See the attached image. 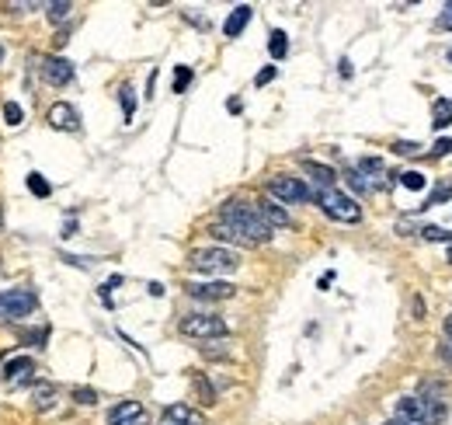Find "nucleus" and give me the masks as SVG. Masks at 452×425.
<instances>
[{"instance_id":"f257e3e1","label":"nucleus","mask_w":452,"mask_h":425,"mask_svg":"<svg viewBox=\"0 0 452 425\" xmlns=\"http://www.w3.org/2000/svg\"><path fill=\"white\" fill-rule=\"evenodd\" d=\"M212 237L233 241V244H244V248H254V244L271 241V227L261 220V212L254 210L251 203L230 199V203L219 206V220L212 223Z\"/></svg>"},{"instance_id":"f03ea898","label":"nucleus","mask_w":452,"mask_h":425,"mask_svg":"<svg viewBox=\"0 0 452 425\" xmlns=\"http://www.w3.org/2000/svg\"><path fill=\"white\" fill-rule=\"evenodd\" d=\"M188 265L202 276H226V272H237L240 258L230 248H195L188 255Z\"/></svg>"},{"instance_id":"7ed1b4c3","label":"nucleus","mask_w":452,"mask_h":425,"mask_svg":"<svg viewBox=\"0 0 452 425\" xmlns=\"http://www.w3.org/2000/svg\"><path fill=\"white\" fill-rule=\"evenodd\" d=\"M39 311V293L28 286L18 290H0V321H21Z\"/></svg>"},{"instance_id":"20e7f679","label":"nucleus","mask_w":452,"mask_h":425,"mask_svg":"<svg viewBox=\"0 0 452 425\" xmlns=\"http://www.w3.org/2000/svg\"><path fill=\"white\" fill-rule=\"evenodd\" d=\"M313 199L320 203V210L327 212L331 220H341V223H359V220H362L359 203H355L352 196L338 192V189H320Z\"/></svg>"},{"instance_id":"39448f33","label":"nucleus","mask_w":452,"mask_h":425,"mask_svg":"<svg viewBox=\"0 0 452 425\" xmlns=\"http://www.w3.org/2000/svg\"><path fill=\"white\" fill-rule=\"evenodd\" d=\"M178 328L184 338H202V342H209V338H226V335H230L226 321L216 318V314H188V318H181Z\"/></svg>"},{"instance_id":"423d86ee","label":"nucleus","mask_w":452,"mask_h":425,"mask_svg":"<svg viewBox=\"0 0 452 425\" xmlns=\"http://www.w3.org/2000/svg\"><path fill=\"white\" fill-rule=\"evenodd\" d=\"M268 196L275 203H310L313 192L303 185V178H292V175H275L268 182Z\"/></svg>"},{"instance_id":"0eeeda50","label":"nucleus","mask_w":452,"mask_h":425,"mask_svg":"<svg viewBox=\"0 0 452 425\" xmlns=\"http://www.w3.org/2000/svg\"><path fill=\"white\" fill-rule=\"evenodd\" d=\"M39 74H42V81H46V84L63 88V84H70V81H74V63H70V60H63V56H42Z\"/></svg>"},{"instance_id":"6e6552de","label":"nucleus","mask_w":452,"mask_h":425,"mask_svg":"<svg viewBox=\"0 0 452 425\" xmlns=\"http://www.w3.org/2000/svg\"><path fill=\"white\" fill-rule=\"evenodd\" d=\"M108 425H150V415L139 401H122L108 412Z\"/></svg>"},{"instance_id":"1a4fd4ad","label":"nucleus","mask_w":452,"mask_h":425,"mask_svg":"<svg viewBox=\"0 0 452 425\" xmlns=\"http://www.w3.org/2000/svg\"><path fill=\"white\" fill-rule=\"evenodd\" d=\"M184 290L195 300H230L237 293V286L233 283H223V279H216V283H188Z\"/></svg>"},{"instance_id":"9d476101","label":"nucleus","mask_w":452,"mask_h":425,"mask_svg":"<svg viewBox=\"0 0 452 425\" xmlns=\"http://www.w3.org/2000/svg\"><path fill=\"white\" fill-rule=\"evenodd\" d=\"M46 119H49V126H53V129H63V133H77V129H81V115H77V108L67 105V102L49 105Z\"/></svg>"},{"instance_id":"9b49d317","label":"nucleus","mask_w":452,"mask_h":425,"mask_svg":"<svg viewBox=\"0 0 452 425\" xmlns=\"http://www.w3.org/2000/svg\"><path fill=\"white\" fill-rule=\"evenodd\" d=\"M35 373V359L32 356H14V359H7L4 363V380L11 384V387H21V384H28V377Z\"/></svg>"},{"instance_id":"f8f14e48","label":"nucleus","mask_w":452,"mask_h":425,"mask_svg":"<svg viewBox=\"0 0 452 425\" xmlns=\"http://www.w3.org/2000/svg\"><path fill=\"white\" fill-rule=\"evenodd\" d=\"M160 425H205V415L195 412L191 405H167Z\"/></svg>"},{"instance_id":"ddd939ff","label":"nucleus","mask_w":452,"mask_h":425,"mask_svg":"<svg viewBox=\"0 0 452 425\" xmlns=\"http://www.w3.org/2000/svg\"><path fill=\"white\" fill-rule=\"evenodd\" d=\"M397 419H404V422H411V425H432L421 398H400L397 401Z\"/></svg>"},{"instance_id":"4468645a","label":"nucleus","mask_w":452,"mask_h":425,"mask_svg":"<svg viewBox=\"0 0 452 425\" xmlns=\"http://www.w3.org/2000/svg\"><path fill=\"white\" fill-rule=\"evenodd\" d=\"M251 14H254V7H251V4H237V7L230 11V18L223 21V35H226V39H237V35L247 28Z\"/></svg>"},{"instance_id":"2eb2a0df","label":"nucleus","mask_w":452,"mask_h":425,"mask_svg":"<svg viewBox=\"0 0 452 425\" xmlns=\"http://www.w3.org/2000/svg\"><path fill=\"white\" fill-rule=\"evenodd\" d=\"M254 210L261 212V220L268 223L271 230H275V227H289V223H292V220H289V212L282 210L275 199H261V203H254Z\"/></svg>"},{"instance_id":"dca6fc26","label":"nucleus","mask_w":452,"mask_h":425,"mask_svg":"<svg viewBox=\"0 0 452 425\" xmlns=\"http://www.w3.org/2000/svg\"><path fill=\"white\" fill-rule=\"evenodd\" d=\"M303 171H306L317 185H324V189H334V182H338V171H334L331 164H320V161H303Z\"/></svg>"},{"instance_id":"f3484780","label":"nucleus","mask_w":452,"mask_h":425,"mask_svg":"<svg viewBox=\"0 0 452 425\" xmlns=\"http://www.w3.org/2000/svg\"><path fill=\"white\" fill-rule=\"evenodd\" d=\"M191 391H195V401H198L202 408H212V405H216V387L209 384L205 373H191Z\"/></svg>"},{"instance_id":"a211bd4d","label":"nucleus","mask_w":452,"mask_h":425,"mask_svg":"<svg viewBox=\"0 0 452 425\" xmlns=\"http://www.w3.org/2000/svg\"><path fill=\"white\" fill-rule=\"evenodd\" d=\"M355 171L365 175L369 182L376 178V185H383V182H379V178H383V161H379V157H362L359 164H355Z\"/></svg>"},{"instance_id":"6ab92c4d","label":"nucleus","mask_w":452,"mask_h":425,"mask_svg":"<svg viewBox=\"0 0 452 425\" xmlns=\"http://www.w3.org/2000/svg\"><path fill=\"white\" fill-rule=\"evenodd\" d=\"M53 401H56V384H49V380L39 384V387H35V408H39V412H49Z\"/></svg>"},{"instance_id":"aec40b11","label":"nucleus","mask_w":452,"mask_h":425,"mask_svg":"<svg viewBox=\"0 0 452 425\" xmlns=\"http://www.w3.org/2000/svg\"><path fill=\"white\" fill-rule=\"evenodd\" d=\"M70 11H74L70 0H53V4H46V14H49L53 25H63V21L70 18Z\"/></svg>"},{"instance_id":"412c9836","label":"nucleus","mask_w":452,"mask_h":425,"mask_svg":"<svg viewBox=\"0 0 452 425\" xmlns=\"http://www.w3.org/2000/svg\"><path fill=\"white\" fill-rule=\"evenodd\" d=\"M28 192H32L35 199H49L53 185H49V182H46V178H42L39 171H32V175H28Z\"/></svg>"},{"instance_id":"4be33fe9","label":"nucleus","mask_w":452,"mask_h":425,"mask_svg":"<svg viewBox=\"0 0 452 425\" xmlns=\"http://www.w3.org/2000/svg\"><path fill=\"white\" fill-rule=\"evenodd\" d=\"M118 102H122V115H125V122H132V112H136V91H132V84H122Z\"/></svg>"},{"instance_id":"5701e85b","label":"nucleus","mask_w":452,"mask_h":425,"mask_svg":"<svg viewBox=\"0 0 452 425\" xmlns=\"http://www.w3.org/2000/svg\"><path fill=\"white\" fill-rule=\"evenodd\" d=\"M449 199H452V182H442V185H439V189H435V192L425 199V206H421V210H432V206H439V203H449Z\"/></svg>"},{"instance_id":"b1692460","label":"nucleus","mask_w":452,"mask_h":425,"mask_svg":"<svg viewBox=\"0 0 452 425\" xmlns=\"http://www.w3.org/2000/svg\"><path fill=\"white\" fill-rule=\"evenodd\" d=\"M268 53L275 56V60H282L285 53H289V42H285V32H271V39H268Z\"/></svg>"},{"instance_id":"393cba45","label":"nucleus","mask_w":452,"mask_h":425,"mask_svg":"<svg viewBox=\"0 0 452 425\" xmlns=\"http://www.w3.org/2000/svg\"><path fill=\"white\" fill-rule=\"evenodd\" d=\"M21 338H25L28 345L42 349V345H46V338H49V328H46V324H42V328H25V331H21Z\"/></svg>"},{"instance_id":"a878e982","label":"nucleus","mask_w":452,"mask_h":425,"mask_svg":"<svg viewBox=\"0 0 452 425\" xmlns=\"http://www.w3.org/2000/svg\"><path fill=\"white\" fill-rule=\"evenodd\" d=\"M449 122H452V98H446V102L435 105V122H432V126H435V129H446Z\"/></svg>"},{"instance_id":"bb28decb","label":"nucleus","mask_w":452,"mask_h":425,"mask_svg":"<svg viewBox=\"0 0 452 425\" xmlns=\"http://www.w3.org/2000/svg\"><path fill=\"white\" fill-rule=\"evenodd\" d=\"M397 178H400V185L411 189V192H421V189H425V175H421V171H404V175H397Z\"/></svg>"},{"instance_id":"cd10ccee","label":"nucleus","mask_w":452,"mask_h":425,"mask_svg":"<svg viewBox=\"0 0 452 425\" xmlns=\"http://www.w3.org/2000/svg\"><path fill=\"white\" fill-rule=\"evenodd\" d=\"M4 119H7V126H14V129H18V126L25 122V108L14 105V102H7V105H4Z\"/></svg>"},{"instance_id":"c85d7f7f","label":"nucleus","mask_w":452,"mask_h":425,"mask_svg":"<svg viewBox=\"0 0 452 425\" xmlns=\"http://www.w3.org/2000/svg\"><path fill=\"white\" fill-rule=\"evenodd\" d=\"M421 237L425 241H446V244H452V230H446V227H425Z\"/></svg>"},{"instance_id":"c756f323","label":"nucleus","mask_w":452,"mask_h":425,"mask_svg":"<svg viewBox=\"0 0 452 425\" xmlns=\"http://www.w3.org/2000/svg\"><path fill=\"white\" fill-rule=\"evenodd\" d=\"M70 398H74L77 405H97V391H90V387H74Z\"/></svg>"},{"instance_id":"7c9ffc66","label":"nucleus","mask_w":452,"mask_h":425,"mask_svg":"<svg viewBox=\"0 0 452 425\" xmlns=\"http://www.w3.org/2000/svg\"><path fill=\"white\" fill-rule=\"evenodd\" d=\"M191 84V67H174V95H181Z\"/></svg>"},{"instance_id":"2f4dec72","label":"nucleus","mask_w":452,"mask_h":425,"mask_svg":"<svg viewBox=\"0 0 452 425\" xmlns=\"http://www.w3.org/2000/svg\"><path fill=\"white\" fill-rule=\"evenodd\" d=\"M435 28H439V32H452V0L446 4V7H442V14H439Z\"/></svg>"},{"instance_id":"473e14b6","label":"nucleus","mask_w":452,"mask_h":425,"mask_svg":"<svg viewBox=\"0 0 452 425\" xmlns=\"http://www.w3.org/2000/svg\"><path fill=\"white\" fill-rule=\"evenodd\" d=\"M118 283H122V276H111V279H108V283L97 290V293H101V300H104V307H111V290H115Z\"/></svg>"},{"instance_id":"72a5a7b5","label":"nucleus","mask_w":452,"mask_h":425,"mask_svg":"<svg viewBox=\"0 0 452 425\" xmlns=\"http://www.w3.org/2000/svg\"><path fill=\"white\" fill-rule=\"evenodd\" d=\"M432 157H446V154H452V136H442V140H435V147L428 150Z\"/></svg>"},{"instance_id":"f704fd0d","label":"nucleus","mask_w":452,"mask_h":425,"mask_svg":"<svg viewBox=\"0 0 452 425\" xmlns=\"http://www.w3.org/2000/svg\"><path fill=\"white\" fill-rule=\"evenodd\" d=\"M418 150H421V147H418V143H407V140H397V143H393V154H400V157H411V154H418Z\"/></svg>"},{"instance_id":"c9c22d12","label":"nucleus","mask_w":452,"mask_h":425,"mask_svg":"<svg viewBox=\"0 0 452 425\" xmlns=\"http://www.w3.org/2000/svg\"><path fill=\"white\" fill-rule=\"evenodd\" d=\"M63 262L67 265H77V269H90L94 265V258H81V255H63Z\"/></svg>"},{"instance_id":"e433bc0d","label":"nucleus","mask_w":452,"mask_h":425,"mask_svg":"<svg viewBox=\"0 0 452 425\" xmlns=\"http://www.w3.org/2000/svg\"><path fill=\"white\" fill-rule=\"evenodd\" d=\"M275 74H278L275 67H265V70L254 77V84H258V88H265V84H271V81H275Z\"/></svg>"},{"instance_id":"4c0bfd02","label":"nucleus","mask_w":452,"mask_h":425,"mask_svg":"<svg viewBox=\"0 0 452 425\" xmlns=\"http://www.w3.org/2000/svg\"><path fill=\"white\" fill-rule=\"evenodd\" d=\"M202 356H205V359H230V352H226V349H209V345L202 349Z\"/></svg>"},{"instance_id":"58836bf2","label":"nucleus","mask_w":452,"mask_h":425,"mask_svg":"<svg viewBox=\"0 0 452 425\" xmlns=\"http://www.w3.org/2000/svg\"><path fill=\"white\" fill-rule=\"evenodd\" d=\"M439 356H442L446 363H452V342H442V345H439Z\"/></svg>"},{"instance_id":"ea45409f","label":"nucleus","mask_w":452,"mask_h":425,"mask_svg":"<svg viewBox=\"0 0 452 425\" xmlns=\"http://www.w3.org/2000/svg\"><path fill=\"white\" fill-rule=\"evenodd\" d=\"M74 234H77V223L67 220V223H63V237H74Z\"/></svg>"},{"instance_id":"a19ab883","label":"nucleus","mask_w":452,"mask_h":425,"mask_svg":"<svg viewBox=\"0 0 452 425\" xmlns=\"http://www.w3.org/2000/svg\"><path fill=\"white\" fill-rule=\"evenodd\" d=\"M146 290H150V297H164V286H160V283H150Z\"/></svg>"},{"instance_id":"79ce46f5","label":"nucleus","mask_w":452,"mask_h":425,"mask_svg":"<svg viewBox=\"0 0 452 425\" xmlns=\"http://www.w3.org/2000/svg\"><path fill=\"white\" fill-rule=\"evenodd\" d=\"M338 67H341V77H352V63H348V60H341Z\"/></svg>"},{"instance_id":"37998d69","label":"nucleus","mask_w":452,"mask_h":425,"mask_svg":"<svg viewBox=\"0 0 452 425\" xmlns=\"http://www.w3.org/2000/svg\"><path fill=\"white\" fill-rule=\"evenodd\" d=\"M446 335H449V342H452V314L446 318Z\"/></svg>"},{"instance_id":"c03bdc74","label":"nucleus","mask_w":452,"mask_h":425,"mask_svg":"<svg viewBox=\"0 0 452 425\" xmlns=\"http://www.w3.org/2000/svg\"><path fill=\"white\" fill-rule=\"evenodd\" d=\"M386 425H411V422H404V419H393V422H386Z\"/></svg>"},{"instance_id":"a18cd8bd","label":"nucleus","mask_w":452,"mask_h":425,"mask_svg":"<svg viewBox=\"0 0 452 425\" xmlns=\"http://www.w3.org/2000/svg\"><path fill=\"white\" fill-rule=\"evenodd\" d=\"M446 262H449V265H452V244H449V255H446Z\"/></svg>"},{"instance_id":"49530a36","label":"nucleus","mask_w":452,"mask_h":425,"mask_svg":"<svg viewBox=\"0 0 452 425\" xmlns=\"http://www.w3.org/2000/svg\"><path fill=\"white\" fill-rule=\"evenodd\" d=\"M0 60H4V46H0Z\"/></svg>"},{"instance_id":"de8ad7c7","label":"nucleus","mask_w":452,"mask_h":425,"mask_svg":"<svg viewBox=\"0 0 452 425\" xmlns=\"http://www.w3.org/2000/svg\"><path fill=\"white\" fill-rule=\"evenodd\" d=\"M449 63H452V49H449Z\"/></svg>"},{"instance_id":"09e8293b","label":"nucleus","mask_w":452,"mask_h":425,"mask_svg":"<svg viewBox=\"0 0 452 425\" xmlns=\"http://www.w3.org/2000/svg\"><path fill=\"white\" fill-rule=\"evenodd\" d=\"M0 227H4V216H0Z\"/></svg>"}]
</instances>
